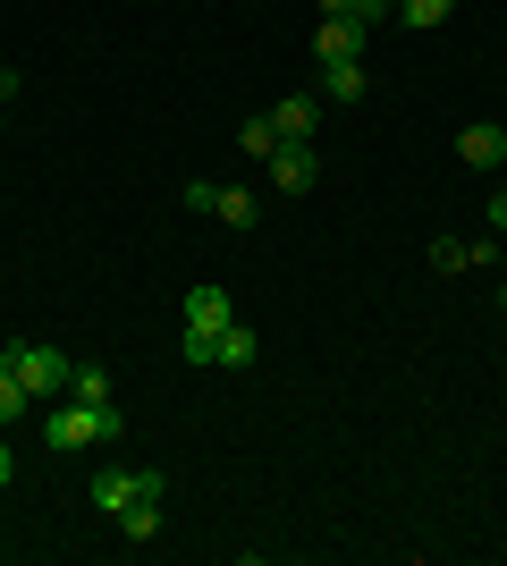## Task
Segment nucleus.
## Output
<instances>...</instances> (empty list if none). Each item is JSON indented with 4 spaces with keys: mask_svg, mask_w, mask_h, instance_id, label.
I'll use <instances>...</instances> for the list:
<instances>
[{
    "mask_svg": "<svg viewBox=\"0 0 507 566\" xmlns=\"http://www.w3.org/2000/svg\"><path fill=\"white\" fill-rule=\"evenodd\" d=\"M237 322V296L229 287H187V364H212V338Z\"/></svg>",
    "mask_w": 507,
    "mask_h": 566,
    "instance_id": "1",
    "label": "nucleus"
},
{
    "mask_svg": "<svg viewBox=\"0 0 507 566\" xmlns=\"http://www.w3.org/2000/svg\"><path fill=\"white\" fill-rule=\"evenodd\" d=\"M0 355L18 364V380H25V389H34V406L68 398V373H76V364H68V355H60V347H34V338H9V347H0Z\"/></svg>",
    "mask_w": 507,
    "mask_h": 566,
    "instance_id": "2",
    "label": "nucleus"
},
{
    "mask_svg": "<svg viewBox=\"0 0 507 566\" xmlns=\"http://www.w3.org/2000/svg\"><path fill=\"white\" fill-rule=\"evenodd\" d=\"M43 440H51V449H60V457H76V449H102V415H94V406H60V398H51L43 406Z\"/></svg>",
    "mask_w": 507,
    "mask_h": 566,
    "instance_id": "3",
    "label": "nucleus"
},
{
    "mask_svg": "<svg viewBox=\"0 0 507 566\" xmlns=\"http://www.w3.org/2000/svg\"><path fill=\"white\" fill-rule=\"evenodd\" d=\"M145 491H169V473H119V465H110V473H94V507H102V516L136 507Z\"/></svg>",
    "mask_w": 507,
    "mask_h": 566,
    "instance_id": "4",
    "label": "nucleus"
},
{
    "mask_svg": "<svg viewBox=\"0 0 507 566\" xmlns=\"http://www.w3.org/2000/svg\"><path fill=\"white\" fill-rule=\"evenodd\" d=\"M271 127H279V144H314L321 136V94H279L271 102Z\"/></svg>",
    "mask_w": 507,
    "mask_h": 566,
    "instance_id": "5",
    "label": "nucleus"
},
{
    "mask_svg": "<svg viewBox=\"0 0 507 566\" xmlns=\"http://www.w3.org/2000/svg\"><path fill=\"white\" fill-rule=\"evenodd\" d=\"M314 178H321V153H314V144H279V153H271V187H279V195H305Z\"/></svg>",
    "mask_w": 507,
    "mask_h": 566,
    "instance_id": "6",
    "label": "nucleus"
},
{
    "mask_svg": "<svg viewBox=\"0 0 507 566\" xmlns=\"http://www.w3.org/2000/svg\"><path fill=\"white\" fill-rule=\"evenodd\" d=\"M314 60L330 69V60H363V25L356 18H321L314 25Z\"/></svg>",
    "mask_w": 507,
    "mask_h": 566,
    "instance_id": "7",
    "label": "nucleus"
},
{
    "mask_svg": "<svg viewBox=\"0 0 507 566\" xmlns=\"http://www.w3.org/2000/svg\"><path fill=\"white\" fill-rule=\"evenodd\" d=\"M457 161H465V169H499V161H507V127H490V118H474V127H465V136H457Z\"/></svg>",
    "mask_w": 507,
    "mask_h": 566,
    "instance_id": "8",
    "label": "nucleus"
},
{
    "mask_svg": "<svg viewBox=\"0 0 507 566\" xmlns=\"http://www.w3.org/2000/svg\"><path fill=\"white\" fill-rule=\"evenodd\" d=\"M245 364H254V331H245V322H229V331L212 338V373H245Z\"/></svg>",
    "mask_w": 507,
    "mask_h": 566,
    "instance_id": "9",
    "label": "nucleus"
},
{
    "mask_svg": "<svg viewBox=\"0 0 507 566\" xmlns=\"http://www.w3.org/2000/svg\"><path fill=\"white\" fill-rule=\"evenodd\" d=\"M119 533L127 542H152V533H161V491H145L136 507H119Z\"/></svg>",
    "mask_w": 507,
    "mask_h": 566,
    "instance_id": "10",
    "label": "nucleus"
},
{
    "mask_svg": "<svg viewBox=\"0 0 507 566\" xmlns=\"http://www.w3.org/2000/svg\"><path fill=\"white\" fill-rule=\"evenodd\" d=\"M212 212L229 220V229H254V220H263V203H254V187H220V195H212Z\"/></svg>",
    "mask_w": 507,
    "mask_h": 566,
    "instance_id": "11",
    "label": "nucleus"
},
{
    "mask_svg": "<svg viewBox=\"0 0 507 566\" xmlns=\"http://www.w3.org/2000/svg\"><path fill=\"white\" fill-rule=\"evenodd\" d=\"M321 94L330 102H363V60H330V69H321Z\"/></svg>",
    "mask_w": 507,
    "mask_h": 566,
    "instance_id": "12",
    "label": "nucleus"
},
{
    "mask_svg": "<svg viewBox=\"0 0 507 566\" xmlns=\"http://www.w3.org/2000/svg\"><path fill=\"white\" fill-rule=\"evenodd\" d=\"M25 406H34V389H25V380H18V364H9V355H0V431L18 423Z\"/></svg>",
    "mask_w": 507,
    "mask_h": 566,
    "instance_id": "13",
    "label": "nucleus"
},
{
    "mask_svg": "<svg viewBox=\"0 0 507 566\" xmlns=\"http://www.w3.org/2000/svg\"><path fill=\"white\" fill-rule=\"evenodd\" d=\"M68 398L76 406H110V373H102V364H76V373H68Z\"/></svg>",
    "mask_w": 507,
    "mask_h": 566,
    "instance_id": "14",
    "label": "nucleus"
},
{
    "mask_svg": "<svg viewBox=\"0 0 507 566\" xmlns=\"http://www.w3.org/2000/svg\"><path fill=\"white\" fill-rule=\"evenodd\" d=\"M237 144L254 153V161H271V153H279V127H271V111H263V118H245V127H237Z\"/></svg>",
    "mask_w": 507,
    "mask_h": 566,
    "instance_id": "15",
    "label": "nucleus"
},
{
    "mask_svg": "<svg viewBox=\"0 0 507 566\" xmlns=\"http://www.w3.org/2000/svg\"><path fill=\"white\" fill-rule=\"evenodd\" d=\"M448 9H457V0H398V18H406V25H448Z\"/></svg>",
    "mask_w": 507,
    "mask_h": 566,
    "instance_id": "16",
    "label": "nucleus"
},
{
    "mask_svg": "<svg viewBox=\"0 0 507 566\" xmlns=\"http://www.w3.org/2000/svg\"><path fill=\"white\" fill-rule=\"evenodd\" d=\"M432 271H474V262H465L457 237H440V245H432Z\"/></svg>",
    "mask_w": 507,
    "mask_h": 566,
    "instance_id": "17",
    "label": "nucleus"
},
{
    "mask_svg": "<svg viewBox=\"0 0 507 566\" xmlns=\"http://www.w3.org/2000/svg\"><path fill=\"white\" fill-rule=\"evenodd\" d=\"M18 482V449H9V431H0V491Z\"/></svg>",
    "mask_w": 507,
    "mask_h": 566,
    "instance_id": "18",
    "label": "nucleus"
},
{
    "mask_svg": "<svg viewBox=\"0 0 507 566\" xmlns=\"http://www.w3.org/2000/svg\"><path fill=\"white\" fill-rule=\"evenodd\" d=\"M490 229H499V237H507V187H499V195H490Z\"/></svg>",
    "mask_w": 507,
    "mask_h": 566,
    "instance_id": "19",
    "label": "nucleus"
},
{
    "mask_svg": "<svg viewBox=\"0 0 507 566\" xmlns=\"http://www.w3.org/2000/svg\"><path fill=\"white\" fill-rule=\"evenodd\" d=\"M9 102H18V69H0V111H9Z\"/></svg>",
    "mask_w": 507,
    "mask_h": 566,
    "instance_id": "20",
    "label": "nucleus"
},
{
    "mask_svg": "<svg viewBox=\"0 0 507 566\" xmlns=\"http://www.w3.org/2000/svg\"><path fill=\"white\" fill-rule=\"evenodd\" d=\"M499 280H507V237H499Z\"/></svg>",
    "mask_w": 507,
    "mask_h": 566,
    "instance_id": "21",
    "label": "nucleus"
}]
</instances>
